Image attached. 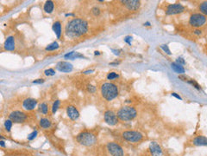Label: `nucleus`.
Masks as SVG:
<instances>
[{
  "mask_svg": "<svg viewBox=\"0 0 207 156\" xmlns=\"http://www.w3.org/2000/svg\"><path fill=\"white\" fill-rule=\"evenodd\" d=\"M88 31V23L82 18H73L66 23L65 33L67 37L74 38L85 35Z\"/></svg>",
  "mask_w": 207,
  "mask_h": 156,
  "instance_id": "f257e3e1",
  "label": "nucleus"
},
{
  "mask_svg": "<svg viewBox=\"0 0 207 156\" xmlns=\"http://www.w3.org/2000/svg\"><path fill=\"white\" fill-rule=\"evenodd\" d=\"M119 90L117 85L111 83H105L101 86L102 96L106 101H112L118 95Z\"/></svg>",
  "mask_w": 207,
  "mask_h": 156,
  "instance_id": "f03ea898",
  "label": "nucleus"
},
{
  "mask_svg": "<svg viewBox=\"0 0 207 156\" xmlns=\"http://www.w3.org/2000/svg\"><path fill=\"white\" fill-rule=\"evenodd\" d=\"M136 114H137V112L136 110V109L131 106L122 107L117 113L118 119L123 121H129L134 120L136 117Z\"/></svg>",
  "mask_w": 207,
  "mask_h": 156,
  "instance_id": "7ed1b4c3",
  "label": "nucleus"
},
{
  "mask_svg": "<svg viewBox=\"0 0 207 156\" xmlns=\"http://www.w3.org/2000/svg\"><path fill=\"white\" fill-rule=\"evenodd\" d=\"M76 140L80 145L85 146V147L92 146V145L96 144V142H97L96 135L91 132H88V131H84V132L80 133L77 135Z\"/></svg>",
  "mask_w": 207,
  "mask_h": 156,
  "instance_id": "20e7f679",
  "label": "nucleus"
},
{
  "mask_svg": "<svg viewBox=\"0 0 207 156\" xmlns=\"http://www.w3.org/2000/svg\"><path fill=\"white\" fill-rule=\"evenodd\" d=\"M122 136L125 140L129 141V142H139L143 139V135L142 133L138 132V131H135V130H128V131H124L122 134Z\"/></svg>",
  "mask_w": 207,
  "mask_h": 156,
  "instance_id": "39448f33",
  "label": "nucleus"
},
{
  "mask_svg": "<svg viewBox=\"0 0 207 156\" xmlns=\"http://www.w3.org/2000/svg\"><path fill=\"white\" fill-rule=\"evenodd\" d=\"M206 23V17L202 15L201 13H194L191 15L189 23L191 26L195 27V28H199L205 25Z\"/></svg>",
  "mask_w": 207,
  "mask_h": 156,
  "instance_id": "423d86ee",
  "label": "nucleus"
},
{
  "mask_svg": "<svg viewBox=\"0 0 207 156\" xmlns=\"http://www.w3.org/2000/svg\"><path fill=\"white\" fill-rule=\"evenodd\" d=\"M109 154L111 156H124V149L116 142H109L106 146Z\"/></svg>",
  "mask_w": 207,
  "mask_h": 156,
  "instance_id": "0eeeda50",
  "label": "nucleus"
},
{
  "mask_svg": "<svg viewBox=\"0 0 207 156\" xmlns=\"http://www.w3.org/2000/svg\"><path fill=\"white\" fill-rule=\"evenodd\" d=\"M104 121L110 126H115L118 123V117L117 114L112 110H107L104 114Z\"/></svg>",
  "mask_w": 207,
  "mask_h": 156,
  "instance_id": "6e6552de",
  "label": "nucleus"
},
{
  "mask_svg": "<svg viewBox=\"0 0 207 156\" xmlns=\"http://www.w3.org/2000/svg\"><path fill=\"white\" fill-rule=\"evenodd\" d=\"M185 11V7L180 4H169L166 9V15H177L182 13Z\"/></svg>",
  "mask_w": 207,
  "mask_h": 156,
  "instance_id": "1a4fd4ad",
  "label": "nucleus"
},
{
  "mask_svg": "<svg viewBox=\"0 0 207 156\" xmlns=\"http://www.w3.org/2000/svg\"><path fill=\"white\" fill-rule=\"evenodd\" d=\"M27 114L22 111H13L9 115V119L15 123H22L27 120Z\"/></svg>",
  "mask_w": 207,
  "mask_h": 156,
  "instance_id": "9d476101",
  "label": "nucleus"
},
{
  "mask_svg": "<svg viewBox=\"0 0 207 156\" xmlns=\"http://www.w3.org/2000/svg\"><path fill=\"white\" fill-rule=\"evenodd\" d=\"M149 151L152 156H162V149L156 141H152L149 145Z\"/></svg>",
  "mask_w": 207,
  "mask_h": 156,
  "instance_id": "9b49d317",
  "label": "nucleus"
},
{
  "mask_svg": "<svg viewBox=\"0 0 207 156\" xmlns=\"http://www.w3.org/2000/svg\"><path fill=\"white\" fill-rule=\"evenodd\" d=\"M36 105H37V101L33 98H27L22 102V108L28 111L35 109Z\"/></svg>",
  "mask_w": 207,
  "mask_h": 156,
  "instance_id": "f8f14e48",
  "label": "nucleus"
},
{
  "mask_svg": "<svg viewBox=\"0 0 207 156\" xmlns=\"http://www.w3.org/2000/svg\"><path fill=\"white\" fill-rule=\"evenodd\" d=\"M122 3L129 11H137L141 5V2L138 0H125L122 1Z\"/></svg>",
  "mask_w": 207,
  "mask_h": 156,
  "instance_id": "ddd939ff",
  "label": "nucleus"
},
{
  "mask_svg": "<svg viewBox=\"0 0 207 156\" xmlns=\"http://www.w3.org/2000/svg\"><path fill=\"white\" fill-rule=\"evenodd\" d=\"M73 67L72 64L68 62H59L56 64V69L59 70L60 72H65V73L71 72L73 70Z\"/></svg>",
  "mask_w": 207,
  "mask_h": 156,
  "instance_id": "4468645a",
  "label": "nucleus"
},
{
  "mask_svg": "<svg viewBox=\"0 0 207 156\" xmlns=\"http://www.w3.org/2000/svg\"><path fill=\"white\" fill-rule=\"evenodd\" d=\"M66 114H67V116L73 121H76L80 117V112L78 111V109L73 106H68L67 107Z\"/></svg>",
  "mask_w": 207,
  "mask_h": 156,
  "instance_id": "2eb2a0df",
  "label": "nucleus"
},
{
  "mask_svg": "<svg viewBox=\"0 0 207 156\" xmlns=\"http://www.w3.org/2000/svg\"><path fill=\"white\" fill-rule=\"evenodd\" d=\"M3 47L8 51H13L15 49V38H14V37H12V36L8 37L6 38L5 42H4Z\"/></svg>",
  "mask_w": 207,
  "mask_h": 156,
  "instance_id": "dca6fc26",
  "label": "nucleus"
},
{
  "mask_svg": "<svg viewBox=\"0 0 207 156\" xmlns=\"http://www.w3.org/2000/svg\"><path fill=\"white\" fill-rule=\"evenodd\" d=\"M193 145L197 147H207V137L203 135H199L193 139Z\"/></svg>",
  "mask_w": 207,
  "mask_h": 156,
  "instance_id": "f3484780",
  "label": "nucleus"
},
{
  "mask_svg": "<svg viewBox=\"0 0 207 156\" xmlns=\"http://www.w3.org/2000/svg\"><path fill=\"white\" fill-rule=\"evenodd\" d=\"M53 30H54V32L55 33V35H56V37H57V38L58 39H60L61 38V36H62V23H61V22L60 21H57V22L54 23V24H53Z\"/></svg>",
  "mask_w": 207,
  "mask_h": 156,
  "instance_id": "a211bd4d",
  "label": "nucleus"
},
{
  "mask_svg": "<svg viewBox=\"0 0 207 156\" xmlns=\"http://www.w3.org/2000/svg\"><path fill=\"white\" fill-rule=\"evenodd\" d=\"M54 9H55V4H54L53 1H50V0H49V1H47V2L44 4L43 10H44V11H45L46 13H48V14L52 13L53 11H54Z\"/></svg>",
  "mask_w": 207,
  "mask_h": 156,
  "instance_id": "6ab92c4d",
  "label": "nucleus"
},
{
  "mask_svg": "<svg viewBox=\"0 0 207 156\" xmlns=\"http://www.w3.org/2000/svg\"><path fill=\"white\" fill-rule=\"evenodd\" d=\"M39 125L43 129H48L52 127V122L48 118H41L39 121Z\"/></svg>",
  "mask_w": 207,
  "mask_h": 156,
  "instance_id": "aec40b11",
  "label": "nucleus"
},
{
  "mask_svg": "<svg viewBox=\"0 0 207 156\" xmlns=\"http://www.w3.org/2000/svg\"><path fill=\"white\" fill-rule=\"evenodd\" d=\"M171 67H172L173 71H175V72L178 73V74L183 75V74L185 73V68H184V67H183L182 65H180V64H176V63H173V64H171Z\"/></svg>",
  "mask_w": 207,
  "mask_h": 156,
  "instance_id": "412c9836",
  "label": "nucleus"
},
{
  "mask_svg": "<svg viewBox=\"0 0 207 156\" xmlns=\"http://www.w3.org/2000/svg\"><path fill=\"white\" fill-rule=\"evenodd\" d=\"M199 11L200 13L204 16H207V2L205 1L199 4Z\"/></svg>",
  "mask_w": 207,
  "mask_h": 156,
  "instance_id": "4be33fe9",
  "label": "nucleus"
},
{
  "mask_svg": "<svg viewBox=\"0 0 207 156\" xmlns=\"http://www.w3.org/2000/svg\"><path fill=\"white\" fill-rule=\"evenodd\" d=\"M39 111L43 114H47L48 112V106L46 102H42L39 105Z\"/></svg>",
  "mask_w": 207,
  "mask_h": 156,
  "instance_id": "5701e85b",
  "label": "nucleus"
},
{
  "mask_svg": "<svg viewBox=\"0 0 207 156\" xmlns=\"http://www.w3.org/2000/svg\"><path fill=\"white\" fill-rule=\"evenodd\" d=\"M57 49H59V44L57 42H53V43H51L50 44H48L46 47V50H48V51L55 50Z\"/></svg>",
  "mask_w": 207,
  "mask_h": 156,
  "instance_id": "b1692460",
  "label": "nucleus"
},
{
  "mask_svg": "<svg viewBox=\"0 0 207 156\" xmlns=\"http://www.w3.org/2000/svg\"><path fill=\"white\" fill-rule=\"evenodd\" d=\"M12 125H13V121H12L11 120H10V119L6 120V121H4V128H5V129H6L8 132H10V131L11 130Z\"/></svg>",
  "mask_w": 207,
  "mask_h": 156,
  "instance_id": "393cba45",
  "label": "nucleus"
},
{
  "mask_svg": "<svg viewBox=\"0 0 207 156\" xmlns=\"http://www.w3.org/2000/svg\"><path fill=\"white\" fill-rule=\"evenodd\" d=\"M117 78H119V75L116 72H110L107 75V79L108 80H115V79H117Z\"/></svg>",
  "mask_w": 207,
  "mask_h": 156,
  "instance_id": "a878e982",
  "label": "nucleus"
},
{
  "mask_svg": "<svg viewBox=\"0 0 207 156\" xmlns=\"http://www.w3.org/2000/svg\"><path fill=\"white\" fill-rule=\"evenodd\" d=\"M59 107H60V101L57 100V101H55V102H54V104H53V107H52V113H53V114H55V113L57 112V110H58Z\"/></svg>",
  "mask_w": 207,
  "mask_h": 156,
  "instance_id": "bb28decb",
  "label": "nucleus"
},
{
  "mask_svg": "<svg viewBox=\"0 0 207 156\" xmlns=\"http://www.w3.org/2000/svg\"><path fill=\"white\" fill-rule=\"evenodd\" d=\"M187 83H189V84H191V85H192L194 88H196L197 89H201V87H200V85L197 83V82H195L194 80H192V79H188V81H187Z\"/></svg>",
  "mask_w": 207,
  "mask_h": 156,
  "instance_id": "cd10ccee",
  "label": "nucleus"
},
{
  "mask_svg": "<svg viewBox=\"0 0 207 156\" xmlns=\"http://www.w3.org/2000/svg\"><path fill=\"white\" fill-rule=\"evenodd\" d=\"M161 49L165 52L166 54H167V55H172V53H171V51H170V49H169V48H168V45L167 44H162L161 45Z\"/></svg>",
  "mask_w": 207,
  "mask_h": 156,
  "instance_id": "c85d7f7f",
  "label": "nucleus"
},
{
  "mask_svg": "<svg viewBox=\"0 0 207 156\" xmlns=\"http://www.w3.org/2000/svg\"><path fill=\"white\" fill-rule=\"evenodd\" d=\"M44 74L47 76H55V71L54 68H48V69H46L44 71Z\"/></svg>",
  "mask_w": 207,
  "mask_h": 156,
  "instance_id": "c756f323",
  "label": "nucleus"
},
{
  "mask_svg": "<svg viewBox=\"0 0 207 156\" xmlns=\"http://www.w3.org/2000/svg\"><path fill=\"white\" fill-rule=\"evenodd\" d=\"M37 134H38V132H37L36 130L33 131L32 133H30V134L28 135V140H33L37 136Z\"/></svg>",
  "mask_w": 207,
  "mask_h": 156,
  "instance_id": "7c9ffc66",
  "label": "nucleus"
},
{
  "mask_svg": "<svg viewBox=\"0 0 207 156\" xmlns=\"http://www.w3.org/2000/svg\"><path fill=\"white\" fill-rule=\"evenodd\" d=\"M176 64H180V65H185L186 64V61L182 58V57H178L177 59H176V62H175Z\"/></svg>",
  "mask_w": 207,
  "mask_h": 156,
  "instance_id": "2f4dec72",
  "label": "nucleus"
},
{
  "mask_svg": "<svg viewBox=\"0 0 207 156\" xmlns=\"http://www.w3.org/2000/svg\"><path fill=\"white\" fill-rule=\"evenodd\" d=\"M92 12L94 16H99L100 14V10L98 7H94L92 9Z\"/></svg>",
  "mask_w": 207,
  "mask_h": 156,
  "instance_id": "473e14b6",
  "label": "nucleus"
},
{
  "mask_svg": "<svg viewBox=\"0 0 207 156\" xmlns=\"http://www.w3.org/2000/svg\"><path fill=\"white\" fill-rule=\"evenodd\" d=\"M124 42L127 43L129 45H131V42H132V37L131 36H127L124 38Z\"/></svg>",
  "mask_w": 207,
  "mask_h": 156,
  "instance_id": "72a5a7b5",
  "label": "nucleus"
},
{
  "mask_svg": "<svg viewBox=\"0 0 207 156\" xmlns=\"http://www.w3.org/2000/svg\"><path fill=\"white\" fill-rule=\"evenodd\" d=\"M87 89H88V91H90L91 93H94V92L96 91V87L93 86V85H92V84H89V85L87 86Z\"/></svg>",
  "mask_w": 207,
  "mask_h": 156,
  "instance_id": "f704fd0d",
  "label": "nucleus"
},
{
  "mask_svg": "<svg viewBox=\"0 0 207 156\" xmlns=\"http://www.w3.org/2000/svg\"><path fill=\"white\" fill-rule=\"evenodd\" d=\"M74 53H75V51H72V52H69V53L66 54V55H65V58L72 59V57H73V56L74 55Z\"/></svg>",
  "mask_w": 207,
  "mask_h": 156,
  "instance_id": "c9c22d12",
  "label": "nucleus"
},
{
  "mask_svg": "<svg viewBox=\"0 0 207 156\" xmlns=\"http://www.w3.org/2000/svg\"><path fill=\"white\" fill-rule=\"evenodd\" d=\"M44 82H45L44 79H37V80L33 81V83H35V84H41V83H43Z\"/></svg>",
  "mask_w": 207,
  "mask_h": 156,
  "instance_id": "e433bc0d",
  "label": "nucleus"
},
{
  "mask_svg": "<svg viewBox=\"0 0 207 156\" xmlns=\"http://www.w3.org/2000/svg\"><path fill=\"white\" fill-rule=\"evenodd\" d=\"M110 50L115 54V55H117V56H119L120 55V51H121V49H110Z\"/></svg>",
  "mask_w": 207,
  "mask_h": 156,
  "instance_id": "4c0bfd02",
  "label": "nucleus"
},
{
  "mask_svg": "<svg viewBox=\"0 0 207 156\" xmlns=\"http://www.w3.org/2000/svg\"><path fill=\"white\" fill-rule=\"evenodd\" d=\"M171 95H172V96H174L175 98H177V99H179V100H182L181 96H180V95H179L177 93H172Z\"/></svg>",
  "mask_w": 207,
  "mask_h": 156,
  "instance_id": "58836bf2",
  "label": "nucleus"
},
{
  "mask_svg": "<svg viewBox=\"0 0 207 156\" xmlns=\"http://www.w3.org/2000/svg\"><path fill=\"white\" fill-rule=\"evenodd\" d=\"M193 33H194L195 35H197V36H200V35L202 34V31H201L200 30H195L193 31Z\"/></svg>",
  "mask_w": 207,
  "mask_h": 156,
  "instance_id": "ea45409f",
  "label": "nucleus"
},
{
  "mask_svg": "<svg viewBox=\"0 0 207 156\" xmlns=\"http://www.w3.org/2000/svg\"><path fill=\"white\" fill-rule=\"evenodd\" d=\"M92 72H94V70H93V69H90V70H85V71H84V74H91V73H92Z\"/></svg>",
  "mask_w": 207,
  "mask_h": 156,
  "instance_id": "a19ab883",
  "label": "nucleus"
},
{
  "mask_svg": "<svg viewBox=\"0 0 207 156\" xmlns=\"http://www.w3.org/2000/svg\"><path fill=\"white\" fill-rule=\"evenodd\" d=\"M0 145H1V147L2 148H4L5 147V144H4V141L2 140H0Z\"/></svg>",
  "mask_w": 207,
  "mask_h": 156,
  "instance_id": "79ce46f5",
  "label": "nucleus"
},
{
  "mask_svg": "<svg viewBox=\"0 0 207 156\" xmlns=\"http://www.w3.org/2000/svg\"><path fill=\"white\" fill-rule=\"evenodd\" d=\"M118 64H119L118 62H116V63H110V65H117Z\"/></svg>",
  "mask_w": 207,
  "mask_h": 156,
  "instance_id": "37998d69",
  "label": "nucleus"
},
{
  "mask_svg": "<svg viewBox=\"0 0 207 156\" xmlns=\"http://www.w3.org/2000/svg\"><path fill=\"white\" fill-rule=\"evenodd\" d=\"M144 25H145V26H150V23H149V22L145 23Z\"/></svg>",
  "mask_w": 207,
  "mask_h": 156,
  "instance_id": "c03bdc74",
  "label": "nucleus"
},
{
  "mask_svg": "<svg viewBox=\"0 0 207 156\" xmlns=\"http://www.w3.org/2000/svg\"><path fill=\"white\" fill-rule=\"evenodd\" d=\"M94 54H95V55H98V56H99V55H100L99 51H95V53H94Z\"/></svg>",
  "mask_w": 207,
  "mask_h": 156,
  "instance_id": "a18cd8bd",
  "label": "nucleus"
}]
</instances>
